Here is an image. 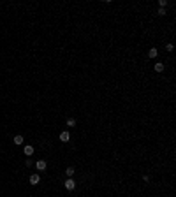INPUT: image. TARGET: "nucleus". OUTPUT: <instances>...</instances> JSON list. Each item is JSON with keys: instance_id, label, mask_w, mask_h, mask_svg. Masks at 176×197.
I'll list each match as a JSON object with an SVG mask.
<instances>
[{"instance_id": "obj_4", "label": "nucleus", "mask_w": 176, "mask_h": 197, "mask_svg": "<svg viewBox=\"0 0 176 197\" xmlns=\"http://www.w3.org/2000/svg\"><path fill=\"white\" fill-rule=\"evenodd\" d=\"M25 155H27V157H30V155H32V153H34V146H28V144H27V146H25Z\"/></svg>"}, {"instance_id": "obj_1", "label": "nucleus", "mask_w": 176, "mask_h": 197, "mask_svg": "<svg viewBox=\"0 0 176 197\" xmlns=\"http://www.w3.org/2000/svg\"><path fill=\"white\" fill-rule=\"evenodd\" d=\"M64 185H65V188H67V190H74V186H76V181L72 180V178H67Z\"/></svg>"}, {"instance_id": "obj_12", "label": "nucleus", "mask_w": 176, "mask_h": 197, "mask_svg": "<svg viewBox=\"0 0 176 197\" xmlns=\"http://www.w3.org/2000/svg\"><path fill=\"white\" fill-rule=\"evenodd\" d=\"M158 14H160V16H164V14H165V9H162V7H160V9H158Z\"/></svg>"}, {"instance_id": "obj_8", "label": "nucleus", "mask_w": 176, "mask_h": 197, "mask_svg": "<svg viewBox=\"0 0 176 197\" xmlns=\"http://www.w3.org/2000/svg\"><path fill=\"white\" fill-rule=\"evenodd\" d=\"M157 48H152V49H150V51H148V56H150V58H155V56H157Z\"/></svg>"}, {"instance_id": "obj_7", "label": "nucleus", "mask_w": 176, "mask_h": 197, "mask_svg": "<svg viewBox=\"0 0 176 197\" xmlns=\"http://www.w3.org/2000/svg\"><path fill=\"white\" fill-rule=\"evenodd\" d=\"M153 69H155V72H162V70H164V64H160V62H158V64H155Z\"/></svg>"}, {"instance_id": "obj_11", "label": "nucleus", "mask_w": 176, "mask_h": 197, "mask_svg": "<svg viewBox=\"0 0 176 197\" xmlns=\"http://www.w3.org/2000/svg\"><path fill=\"white\" fill-rule=\"evenodd\" d=\"M158 6L162 7V9H164L165 6H167V0H160V2H158Z\"/></svg>"}, {"instance_id": "obj_3", "label": "nucleus", "mask_w": 176, "mask_h": 197, "mask_svg": "<svg viewBox=\"0 0 176 197\" xmlns=\"http://www.w3.org/2000/svg\"><path fill=\"white\" fill-rule=\"evenodd\" d=\"M35 167L39 169V171H44V169H46V162H44V160H37V162H35Z\"/></svg>"}, {"instance_id": "obj_6", "label": "nucleus", "mask_w": 176, "mask_h": 197, "mask_svg": "<svg viewBox=\"0 0 176 197\" xmlns=\"http://www.w3.org/2000/svg\"><path fill=\"white\" fill-rule=\"evenodd\" d=\"M23 136H16V137H14V144H18V146H19V144H23Z\"/></svg>"}, {"instance_id": "obj_5", "label": "nucleus", "mask_w": 176, "mask_h": 197, "mask_svg": "<svg viewBox=\"0 0 176 197\" xmlns=\"http://www.w3.org/2000/svg\"><path fill=\"white\" fill-rule=\"evenodd\" d=\"M69 139H70L69 132H62V134H60V141H64V143H67Z\"/></svg>"}, {"instance_id": "obj_9", "label": "nucleus", "mask_w": 176, "mask_h": 197, "mask_svg": "<svg viewBox=\"0 0 176 197\" xmlns=\"http://www.w3.org/2000/svg\"><path fill=\"white\" fill-rule=\"evenodd\" d=\"M65 173H67V176L70 178V176L74 174V167H67V169H65Z\"/></svg>"}, {"instance_id": "obj_10", "label": "nucleus", "mask_w": 176, "mask_h": 197, "mask_svg": "<svg viewBox=\"0 0 176 197\" xmlns=\"http://www.w3.org/2000/svg\"><path fill=\"white\" fill-rule=\"evenodd\" d=\"M67 125H69V127H74V125H76V120H74V118H69V120H67Z\"/></svg>"}, {"instance_id": "obj_13", "label": "nucleus", "mask_w": 176, "mask_h": 197, "mask_svg": "<svg viewBox=\"0 0 176 197\" xmlns=\"http://www.w3.org/2000/svg\"><path fill=\"white\" fill-rule=\"evenodd\" d=\"M165 49H167V51H173V44H165Z\"/></svg>"}, {"instance_id": "obj_2", "label": "nucleus", "mask_w": 176, "mask_h": 197, "mask_svg": "<svg viewBox=\"0 0 176 197\" xmlns=\"http://www.w3.org/2000/svg\"><path fill=\"white\" fill-rule=\"evenodd\" d=\"M28 181H30V185H39V183H41V178H39V174H32Z\"/></svg>"}]
</instances>
